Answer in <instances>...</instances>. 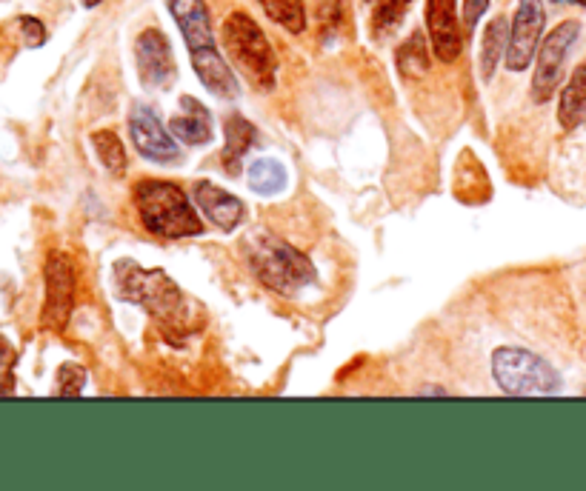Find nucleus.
Returning <instances> with one entry per match:
<instances>
[{
	"instance_id": "obj_15",
	"label": "nucleus",
	"mask_w": 586,
	"mask_h": 491,
	"mask_svg": "<svg viewBox=\"0 0 586 491\" xmlns=\"http://www.w3.org/2000/svg\"><path fill=\"white\" fill-rule=\"evenodd\" d=\"M586 120V63H581L561 92L558 100V123L566 132L578 129Z\"/></svg>"
},
{
	"instance_id": "obj_25",
	"label": "nucleus",
	"mask_w": 586,
	"mask_h": 491,
	"mask_svg": "<svg viewBox=\"0 0 586 491\" xmlns=\"http://www.w3.org/2000/svg\"><path fill=\"white\" fill-rule=\"evenodd\" d=\"M486 9H489V0H464L466 32H475V26L486 15Z\"/></svg>"
},
{
	"instance_id": "obj_5",
	"label": "nucleus",
	"mask_w": 586,
	"mask_h": 491,
	"mask_svg": "<svg viewBox=\"0 0 586 491\" xmlns=\"http://www.w3.org/2000/svg\"><path fill=\"white\" fill-rule=\"evenodd\" d=\"M223 40H226V52L241 66L243 75L258 89H272L278 60L261 26L246 12H232L223 23Z\"/></svg>"
},
{
	"instance_id": "obj_23",
	"label": "nucleus",
	"mask_w": 586,
	"mask_h": 491,
	"mask_svg": "<svg viewBox=\"0 0 586 491\" xmlns=\"http://www.w3.org/2000/svg\"><path fill=\"white\" fill-rule=\"evenodd\" d=\"M86 386V369L78 366V363H63L58 369V386H55V394L58 397H78Z\"/></svg>"
},
{
	"instance_id": "obj_10",
	"label": "nucleus",
	"mask_w": 586,
	"mask_h": 491,
	"mask_svg": "<svg viewBox=\"0 0 586 491\" xmlns=\"http://www.w3.org/2000/svg\"><path fill=\"white\" fill-rule=\"evenodd\" d=\"M135 63H138L141 83L152 92L169 89L178 78L172 46H169V38L163 35L161 29H143L138 35V40H135Z\"/></svg>"
},
{
	"instance_id": "obj_12",
	"label": "nucleus",
	"mask_w": 586,
	"mask_h": 491,
	"mask_svg": "<svg viewBox=\"0 0 586 491\" xmlns=\"http://www.w3.org/2000/svg\"><path fill=\"white\" fill-rule=\"evenodd\" d=\"M426 29L438 58L444 63L458 60L464 49V35H461L455 0H426Z\"/></svg>"
},
{
	"instance_id": "obj_19",
	"label": "nucleus",
	"mask_w": 586,
	"mask_h": 491,
	"mask_svg": "<svg viewBox=\"0 0 586 491\" xmlns=\"http://www.w3.org/2000/svg\"><path fill=\"white\" fill-rule=\"evenodd\" d=\"M261 9L275 20L281 23L286 32L292 35H301L306 29V6L304 0H258Z\"/></svg>"
},
{
	"instance_id": "obj_28",
	"label": "nucleus",
	"mask_w": 586,
	"mask_h": 491,
	"mask_svg": "<svg viewBox=\"0 0 586 491\" xmlns=\"http://www.w3.org/2000/svg\"><path fill=\"white\" fill-rule=\"evenodd\" d=\"M552 3H572V6H586V0H552Z\"/></svg>"
},
{
	"instance_id": "obj_6",
	"label": "nucleus",
	"mask_w": 586,
	"mask_h": 491,
	"mask_svg": "<svg viewBox=\"0 0 586 491\" xmlns=\"http://www.w3.org/2000/svg\"><path fill=\"white\" fill-rule=\"evenodd\" d=\"M492 374L501 392L512 394V397L561 392V377L544 357L518 349V346H504L492 354Z\"/></svg>"
},
{
	"instance_id": "obj_9",
	"label": "nucleus",
	"mask_w": 586,
	"mask_h": 491,
	"mask_svg": "<svg viewBox=\"0 0 586 491\" xmlns=\"http://www.w3.org/2000/svg\"><path fill=\"white\" fill-rule=\"evenodd\" d=\"M546 26V12L541 0H518L515 18L509 26V46H506V69L509 72H524L532 63L541 35Z\"/></svg>"
},
{
	"instance_id": "obj_20",
	"label": "nucleus",
	"mask_w": 586,
	"mask_h": 491,
	"mask_svg": "<svg viewBox=\"0 0 586 491\" xmlns=\"http://www.w3.org/2000/svg\"><path fill=\"white\" fill-rule=\"evenodd\" d=\"M398 69L404 72L406 78H424L429 72V49H426V40L421 32H415L398 49Z\"/></svg>"
},
{
	"instance_id": "obj_8",
	"label": "nucleus",
	"mask_w": 586,
	"mask_h": 491,
	"mask_svg": "<svg viewBox=\"0 0 586 491\" xmlns=\"http://www.w3.org/2000/svg\"><path fill=\"white\" fill-rule=\"evenodd\" d=\"M46 303H43V326L52 332H61L69 323L75 309V269L72 260L63 252H52L46 257Z\"/></svg>"
},
{
	"instance_id": "obj_21",
	"label": "nucleus",
	"mask_w": 586,
	"mask_h": 491,
	"mask_svg": "<svg viewBox=\"0 0 586 491\" xmlns=\"http://www.w3.org/2000/svg\"><path fill=\"white\" fill-rule=\"evenodd\" d=\"M92 146L98 152L101 163L112 172V175H123L126 172V149H123L121 138L112 129H101L92 135Z\"/></svg>"
},
{
	"instance_id": "obj_1",
	"label": "nucleus",
	"mask_w": 586,
	"mask_h": 491,
	"mask_svg": "<svg viewBox=\"0 0 586 491\" xmlns=\"http://www.w3.org/2000/svg\"><path fill=\"white\" fill-rule=\"evenodd\" d=\"M169 12L178 23V29H181L183 43L189 49V58H192V69L201 78L203 86L215 98H238V80H235V72L229 69V63L218 52L206 0H169Z\"/></svg>"
},
{
	"instance_id": "obj_17",
	"label": "nucleus",
	"mask_w": 586,
	"mask_h": 491,
	"mask_svg": "<svg viewBox=\"0 0 586 491\" xmlns=\"http://www.w3.org/2000/svg\"><path fill=\"white\" fill-rule=\"evenodd\" d=\"M506 46H509V23L501 15V18L489 20V26L484 29V40H481V75L484 80H492L501 58H506Z\"/></svg>"
},
{
	"instance_id": "obj_3",
	"label": "nucleus",
	"mask_w": 586,
	"mask_h": 491,
	"mask_svg": "<svg viewBox=\"0 0 586 491\" xmlns=\"http://www.w3.org/2000/svg\"><path fill=\"white\" fill-rule=\"evenodd\" d=\"M135 206L146 232L152 235L181 240L203 232L201 217L192 209V200L183 195L181 186L169 180H141L135 186Z\"/></svg>"
},
{
	"instance_id": "obj_2",
	"label": "nucleus",
	"mask_w": 586,
	"mask_h": 491,
	"mask_svg": "<svg viewBox=\"0 0 586 491\" xmlns=\"http://www.w3.org/2000/svg\"><path fill=\"white\" fill-rule=\"evenodd\" d=\"M243 255H246L249 269L275 295L295 297L318 280L312 260L304 252H298L295 246H289L281 237L255 232L252 237H246Z\"/></svg>"
},
{
	"instance_id": "obj_26",
	"label": "nucleus",
	"mask_w": 586,
	"mask_h": 491,
	"mask_svg": "<svg viewBox=\"0 0 586 491\" xmlns=\"http://www.w3.org/2000/svg\"><path fill=\"white\" fill-rule=\"evenodd\" d=\"M21 29L26 35V46H41L46 40V29L38 18H21Z\"/></svg>"
},
{
	"instance_id": "obj_13",
	"label": "nucleus",
	"mask_w": 586,
	"mask_h": 491,
	"mask_svg": "<svg viewBox=\"0 0 586 491\" xmlns=\"http://www.w3.org/2000/svg\"><path fill=\"white\" fill-rule=\"evenodd\" d=\"M195 203H198L203 217H209L223 232L238 229L243 223V217H246V206H243L241 197L223 192L221 186H215L209 180H203V183L195 186Z\"/></svg>"
},
{
	"instance_id": "obj_27",
	"label": "nucleus",
	"mask_w": 586,
	"mask_h": 491,
	"mask_svg": "<svg viewBox=\"0 0 586 491\" xmlns=\"http://www.w3.org/2000/svg\"><path fill=\"white\" fill-rule=\"evenodd\" d=\"M83 6H86V9H95V6H101L103 0H81Z\"/></svg>"
},
{
	"instance_id": "obj_14",
	"label": "nucleus",
	"mask_w": 586,
	"mask_h": 491,
	"mask_svg": "<svg viewBox=\"0 0 586 491\" xmlns=\"http://www.w3.org/2000/svg\"><path fill=\"white\" fill-rule=\"evenodd\" d=\"M169 132L181 140V143H186V146H203V143H209L212 135H215L212 115H209V109L203 106L201 100H195L192 95H183L181 115L172 118Z\"/></svg>"
},
{
	"instance_id": "obj_22",
	"label": "nucleus",
	"mask_w": 586,
	"mask_h": 491,
	"mask_svg": "<svg viewBox=\"0 0 586 491\" xmlns=\"http://www.w3.org/2000/svg\"><path fill=\"white\" fill-rule=\"evenodd\" d=\"M366 3L372 9V29L378 35H384V32H392L404 20L412 0H366Z\"/></svg>"
},
{
	"instance_id": "obj_11",
	"label": "nucleus",
	"mask_w": 586,
	"mask_h": 491,
	"mask_svg": "<svg viewBox=\"0 0 586 491\" xmlns=\"http://www.w3.org/2000/svg\"><path fill=\"white\" fill-rule=\"evenodd\" d=\"M129 135L135 140V149L146 160L169 163V160H178V155H181L175 135L163 126L158 112L146 103H135V109L129 115Z\"/></svg>"
},
{
	"instance_id": "obj_16",
	"label": "nucleus",
	"mask_w": 586,
	"mask_h": 491,
	"mask_svg": "<svg viewBox=\"0 0 586 491\" xmlns=\"http://www.w3.org/2000/svg\"><path fill=\"white\" fill-rule=\"evenodd\" d=\"M223 135H226V149H223V163L232 175L241 172L243 155L249 152V146L255 143V126L241 115H232L223 126Z\"/></svg>"
},
{
	"instance_id": "obj_7",
	"label": "nucleus",
	"mask_w": 586,
	"mask_h": 491,
	"mask_svg": "<svg viewBox=\"0 0 586 491\" xmlns=\"http://www.w3.org/2000/svg\"><path fill=\"white\" fill-rule=\"evenodd\" d=\"M578 35H581V23L578 20H564L541 40L538 63H535V78H532V100L535 103H546L555 95L558 83L564 80L566 55L575 46Z\"/></svg>"
},
{
	"instance_id": "obj_4",
	"label": "nucleus",
	"mask_w": 586,
	"mask_h": 491,
	"mask_svg": "<svg viewBox=\"0 0 586 491\" xmlns=\"http://www.w3.org/2000/svg\"><path fill=\"white\" fill-rule=\"evenodd\" d=\"M115 289L123 300L138 303L163 323L181 326L186 320V297L163 269H143L132 260L115 263Z\"/></svg>"
},
{
	"instance_id": "obj_24",
	"label": "nucleus",
	"mask_w": 586,
	"mask_h": 491,
	"mask_svg": "<svg viewBox=\"0 0 586 491\" xmlns=\"http://www.w3.org/2000/svg\"><path fill=\"white\" fill-rule=\"evenodd\" d=\"M15 363H18V354L12 349V343L0 337V397L15 392Z\"/></svg>"
},
{
	"instance_id": "obj_18",
	"label": "nucleus",
	"mask_w": 586,
	"mask_h": 491,
	"mask_svg": "<svg viewBox=\"0 0 586 491\" xmlns=\"http://www.w3.org/2000/svg\"><path fill=\"white\" fill-rule=\"evenodd\" d=\"M246 183H249V189H252L255 195L269 197L281 195L283 189H286V183H289V177H286V169H283L281 160L261 158L249 166Z\"/></svg>"
}]
</instances>
